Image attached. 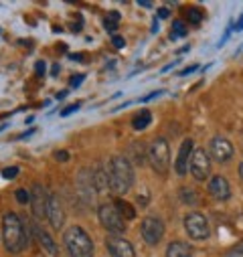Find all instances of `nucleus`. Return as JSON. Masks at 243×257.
<instances>
[{
    "label": "nucleus",
    "mask_w": 243,
    "mask_h": 257,
    "mask_svg": "<svg viewBox=\"0 0 243 257\" xmlns=\"http://www.w3.org/2000/svg\"><path fill=\"white\" fill-rule=\"evenodd\" d=\"M107 180H109V190L115 195H126L134 184V168L128 158L124 156H113L105 164Z\"/></svg>",
    "instance_id": "obj_1"
},
{
    "label": "nucleus",
    "mask_w": 243,
    "mask_h": 257,
    "mask_svg": "<svg viewBox=\"0 0 243 257\" xmlns=\"http://www.w3.org/2000/svg\"><path fill=\"white\" fill-rule=\"evenodd\" d=\"M3 241L11 253H21L23 249L29 247L27 227L23 225L17 213H7L3 217Z\"/></svg>",
    "instance_id": "obj_2"
},
{
    "label": "nucleus",
    "mask_w": 243,
    "mask_h": 257,
    "mask_svg": "<svg viewBox=\"0 0 243 257\" xmlns=\"http://www.w3.org/2000/svg\"><path fill=\"white\" fill-rule=\"evenodd\" d=\"M63 243H65V249H67L69 257H93V251H95L93 241L87 235V231L81 229L79 225H71L65 231Z\"/></svg>",
    "instance_id": "obj_3"
},
{
    "label": "nucleus",
    "mask_w": 243,
    "mask_h": 257,
    "mask_svg": "<svg viewBox=\"0 0 243 257\" xmlns=\"http://www.w3.org/2000/svg\"><path fill=\"white\" fill-rule=\"evenodd\" d=\"M97 217H99V223L103 229H107L109 233H124L126 231V219L122 217L115 209L113 203H101L97 207Z\"/></svg>",
    "instance_id": "obj_4"
},
{
    "label": "nucleus",
    "mask_w": 243,
    "mask_h": 257,
    "mask_svg": "<svg viewBox=\"0 0 243 257\" xmlns=\"http://www.w3.org/2000/svg\"><path fill=\"white\" fill-rule=\"evenodd\" d=\"M148 160L158 174H166L170 162V148L164 138H156L148 148Z\"/></svg>",
    "instance_id": "obj_5"
},
{
    "label": "nucleus",
    "mask_w": 243,
    "mask_h": 257,
    "mask_svg": "<svg viewBox=\"0 0 243 257\" xmlns=\"http://www.w3.org/2000/svg\"><path fill=\"white\" fill-rule=\"evenodd\" d=\"M185 229H187V235L195 241H205L209 237V223H207V217L201 213H189L185 217Z\"/></svg>",
    "instance_id": "obj_6"
},
{
    "label": "nucleus",
    "mask_w": 243,
    "mask_h": 257,
    "mask_svg": "<svg viewBox=\"0 0 243 257\" xmlns=\"http://www.w3.org/2000/svg\"><path fill=\"white\" fill-rule=\"evenodd\" d=\"M140 233L148 245H156V243H160V239L164 235V223L158 217H146L140 225Z\"/></svg>",
    "instance_id": "obj_7"
},
{
    "label": "nucleus",
    "mask_w": 243,
    "mask_h": 257,
    "mask_svg": "<svg viewBox=\"0 0 243 257\" xmlns=\"http://www.w3.org/2000/svg\"><path fill=\"white\" fill-rule=\"evenodd\" d=\"M189 170H191V174L197 180H207L209 178V174H211V160H209V156H207V152L203 148L193 152Z\"/></svg>",
    "instance_id": "obj_8"
},
{
    "label": "nucleus",
    "mask_w": 243,
    "mask_h": 257,
    "mask_svg": "<svg viewBox=\"0 0 243 257\" xmlns=\"http://www.w3.org/2000/svg\"><path fill=\"white\" fill-rule=\"evenodd\" d=\"M31 209L35 219H45L47 217V209H49V197H47V190L43 184H35L31 190Z\"/></svg>",
    "instance_id": "obj_9"
},
{
    "label": "nucleus",
    "mask_w": 243,
    "mask_h": 257,
    "mask_svg": "<svg viewBox=\"0 0 243 257\" xmlns=\"http://www.w3.org/2000/svg\"><path fill=\"white\" fill-rule=\"evenodd\" d=\"M105 245H107V251H109L111 257H136V251H134V247L128 239L111 235V237H107Z\"/></svg>",
    "instance_id": "obj_10"
},
{
    "label": "nucleus",
    "mask_w": 243,
    "mask_h": 257,
    "mask_svg": "<svg viewBox=\"0 0 243 257\" xmlns=\"http://www.w3.org/2000/svg\"><path fill=\"white\" fill-rule=\"evenodd\" d=\"M211 156L217 160V162H229L231 156H233V146L227 138L223 136H215L211 140Z\"/></svg>",
    "instance_id": "obj_11"
},
{
    "label": "nucleus",
    "mask_w": 243,
    "mask_h": 257,
    "mask_svg": "<svg viewBox=\"0 0 243 257\" xmlns=\"http://www.w3.org/2000/svg\"><path fill=\"white\" fill-rule=\"evenodd\" d=\"M47 219H49L51 227H53V229H57V231H59L61 227H63V223H65V211H63V207H61V201H59V197H57V195H51V197H49Z\"/></svg>",
    "instance_id": "obj_12"
},
{
    "label": "nucleus",
    "mask_w": 243,
    "mask_h": 257,
    "mask_svg": "<svg viewBox=\"0 0 243 257\" xmlns=\"http://www.w3.org/2000/svg\"><path fill=\"white\" fill-rule=\"evenodd\" d=\"M191 156H193V140L187 138L185 142H182V146H180V152H178V158H176V164H174L178 176L187 174V170L191 166Z\"/></svg>",
    "instance_id": "obj_13"
},
{
    "label": "nucleus",
    "mask_w": 243,
    "mask_h": 257,
    "mask_svg": "<svg viewBox=\"0 0 243 257\" xmlns=\"http://www.w3.org/2000/svg\"><path fill=\"white\" fill-rule=\"evenodd\" d=\"M33 233H35L37 241L41 243V247H43L51 257H57V255H59V247H57V243L53 241V237H51L39 223H33Z\"/></svg>",
    "instance_id": "obj_14"
},
{
    "label": "nucleus",
    "mask_w": 243,
    "mask_h": 257,
    "mask_svg": "<svg viewBox=\"0 0 243 257\" xmlns=\"http://www.w3.org/2000/svg\"><path fill=\"white\" fill-rule=\"evenodd\" d=\"M209 192L211 197L217 199V201H227L231 197V188H229V182L223 178V176H213L211 182H209Z\"/></svg>",
    "instance_id": "obj_15"
},
{
    "label": "nucleus",
    "mask_w": 243,
    "mask_h": 257,
    "mask_svg": "<svg viewBox=\"0 0 243 257\" xmlns=\"http://www.w3.org/2000/svg\"><path fill=\"white\" fill-rule=\"evenodd\" d=\"M91 180H93L95 192H107V190H109V180H107L105 164H97V166H95V170L91 172Z\"/></svg>",
    "instance_id": "obj_16"
},
{
    "label": "nucleus",
    "mask_w": 243,
    "mask_h": 257,
    "mask_svg": "<svg viewBox=\"0 0 243 257\" xmlns=\"http://www.w3.org/2000/svg\"><path fill=\"white\" fill-rule=\"evenodd\" d=\"M166 257H193V247L185 241H172L166 249Z\"/></svg>",
    "instance_id": "obj_17"
},
{
    "label": "nucleus",
    "mask_w": 243,
    "mask_h": 257,
    "mask_svg": "<svg viewBox=\"0 0 243 257\" xmlns=\"http://www.w3.org/2000/svg\"><path fill=\"white\" fill-rule=\"evenodd\" d=\"M119 21H122V15H119L117 11H109V13L105 15V19H103V27H105V31L111 33V35H115V29L119 27Z\"/></svg>",
    "instance_id": "obj_18"
},
{
    "label": "nucleus",
    "mask_w": 243,
    "mask_h": 257,
    "mask_svg": "<svg viewBox=\"0 0 243 257\" xmlns=\"http://www.w3.org/2000/svg\"><path fill=\"white\" fill-rule=\"evenodd\" d=\"M150 121H152V113L148 109H140L136 117L132 119V125H134V130H144L146 125H150Z\"/></svg>",
    "instance_id": "obj_19"
},
{
    "label": "nucleus",
    "mask_w": 243,
    "mask_h": 257,
    "mask_svg": "<svg viewBox=\"0 0 243 257\" xmlns=\"http://www.w3.org/2000/svg\"><path fill=\"white\" fill-rule=\"evenodd\" d=\"M113 205H115V209H117V213L124 217L126 221H130V219H134L136 217V209L130 205V203H126V201H122V199H117V201H113Z\"/></svg>",
    "instance_id": "obj_20"
},
{
    "label": "nucleus",
    "mask_w": 243,
    "mask_h": 257,
    "mask_svg": "<svg viewBox=\"0 0 243 257\" xmlns=\"http://www.w3.org/2000/svg\"><path fill=\"white\" fill-rule=\"evenodd\" d=\"M187 35V25L182 21H174L172 23V33H170V39H180Z\"/></svg>",
    "instance_id": "obj_21"
},
{
    "label": "nucleus",
    "mask_w": 243,
    "mask_h": 257,
    "mask_svg": "<svg viewBox=\"0 0 243 257\" xmlns=\"http://www.w3.org/2000/svg\"><path fill=\"white\" fill-rule=\"evenodd\" d=\"M187 21L191 25H199L203 21V11H199V9H187Z\"/></svg>",
    "instance_id": "obj_22"
},
{
    "label": "nucleus",
    "mask_w": 243,
    "mask_h": 257,
    "mask_svg": "<svg viewBox=\"0 0 243 257\" xmlns=\"http://www.w3.org/2000/svg\"><path fill=\"white\" fill-rule=\"evenodd\" d=\"M180 199L189 203V205H195L197 203V195H195V190L193 188H180Z\"/></svg>",
    "instance_id": "obj_23"
},
{
    "label": "nucleus",
    "mask_w": 243,
    "mask_h": 257,
    "mask_svg": "<svg viewBox=\"0 0 243 257\" xmlns=\"http://www.w3.org/2000/svg\"><path fill=\"white\" fill-rule=\"evenodd\" d=\"M17 201H19L21 205L31 203V190H27V188H17Z\"/></svg>",
    "instance_id": "obj_24"
},
{
    "label": "nucleus",
    "mask_w": 243,
    "mask_h": 257,
    "mask_svg": "<svg viewBox=\"0 0 243 257\" xmlns=\"http://www.w3.org/2000/svg\"><path fill=\"white\" fill-rule=\"evenodd\" d=\"M19 172H21L19 166H11V168H5V170H3V176H5L7 180H15V178L19 176Z\"/></svg>",
    "instance_id": "obj_25"
},
{
    "label": "nucleus",
    "mask_w": 243,
    "mask_h": 257,
    "mask_svg": "<svg viewBox=\"0 0 243 257\" xmlns=\"http://www.w3.org/2000/svg\"><path fill=\"white\" fill-rule=\"evenodd\" d=\"M229 255H233V257H243V239L229 251Z\"/></svg>",
    "instance_id": "obj_26"
},
{
    "label": "nucleus",
    "mask_w": 243,
    "mask_h": 257,
    "mask_svg": "<svg viewBox=\"0 0 243 257\" xmlns=\"http://www.w3.org/2000/svg\"><path fill=\"white\" fill-rule=\"evenodd\" d=\"M111 43H113L115 49H124V47H126L124 37H119V35H113V37H111Z\"/></svg>",
    "instance_id": "obj_27"
},
{
    "label": "nucleus",
    "mask_w": 243,
    "mask_h": 257,
    "mask_svg": "<svg viewBox=\"0 0 243 257\" xmlns=\"http://www.w3.org/2000/svg\"><path fill=\"white\" fill-rule=\"evenodd\" d=\"M45 71H47V63H45V61H37V65H35V73H37L39 77H43V75H45Z\"/></svg>",
    "instance_id": "obj_28"
},
{
    "label": "nucleus",
    "mask_w": 243,
    "mask_h": 257,
    "mask_svg": "<svg viewBox=\"0 0 243 257\" xmlns=\"http://www.w3.org/2000/svg\"><path fill=\"white\" fill-rule=\"evenodd\" d=\"M55 160L67 162V160H69V152H67V150H57V152H55Z\"/></svg>",
    "instance_id": "obj_29"
},
{
    "label": "nucleus",
    "mask_w": 243,
    "mask_h": 257,
    "mask_svg": "<svg viewBox=\"0 0 243 257\" xmlns=\"http://www.w3.org/2000/svg\"><path fill=\"white\" fill-rule=\"evenodd\" d=\"M79 105H81V103H73V105H67L63 111H61V115H69V113L77 111V109H79Z\"/></svg>",
    "instance_id": "obj_30"
},
{
    "label": "nucleus",
    "mask_w": 243,
    "mask_h": 257,
    "mask_svg": "<svg viewBox=\"0 0 243 257\" xmlns=\"http://www.w3.org/2000/svg\"><path fill=\"white\" fill-rule=\"evenodd\" d=\"M83 77H85V75H73V77H71V87H77V85L83 81Z\"/></svg>",
    "instance_id": "obj_31"
},
{
    "label": "nucleus",
    "mask_w": 243,
    "mask_h": 257,
    "mask_svg": "<svg viewBox=\"0 0 243 257\" xmlns=\"http://www.w3.org/2000/svg\"><path fill=\"white\" fill-rule=\"evenodd\" d=\"M197 69H199L197 65H193V67H187V69H182V71H180V77H185V75H189V73H193V71H197Z\"/></svg>",
    "instance_id": "obj_32"
},
{
    "label": "nucleus",
    "mask_w": 243,
    "mask_h": 257,
    "mask_svg": "<svg viewBox=\"0 0 243 257\" xmlns=\"http://www.w3.org/2000/svg\"><path fill=\"white\" fill-rule=\"evenodd\" d=\"M73 61H83L85 59V53H75V55H69Z\"/></svg>",
    "instance_id": "obj_33"
},
{
    "label": "nucleus",
    "mask_w": 243,
    "mask_h": 257,
    "mask_svg": "<svg viewBox=\"0 0 243 257\" xmlns=\"http://www.w3.org/2000/svg\"><path fill=\"white\" fill-rule=\"evenodd\" d=\"M158 17H160V19H166V17H168V9H160V11H158Z\"/></svg>",
    "instance_id": "obj_34"
},
{
    "label": "nucleus",
    "mask_w": 243,
    "mask_h": 257,
    "mask_svg": "<svg viewBox=\"0 0 243 257\" xmlns=\"http://www.w3.org/2000/svg\"><path fill=\"white\" fill-rule=\"evenodd\" d=\"M67 97V91H59L57 93V99H65Z\"/></svg>",
    "instance_id": "obj_35"
},
{
    "label": "nucleus",
    "mask_w": 243,
    "mask_h": 257,
    "mask_svg": "<svg viewBox=\"0 0 243 257\" xmlns=\"http://www.w3.org/2000/svg\"><path fill=\"white\" fill-rule=\"evenodd\" d=\"M235 29H237V31H241V29H243V15H241V19H239V23L235 25Z\"/></svg>",
    "instance_id": "obj_36"
},
{
    "label": "nucleus",
    "mask_w": 243,
    "mask_h": 257,
    "mask_svg": "<svg viewBox=\"0 0 243 257\" xmlns=\"http://www.w3.org/2000/svg\"><path fill=\"white\" fill-rule=\"evenodd\" d=\"M51 71H53V75H57V73H59V65H57V63L53 65V69H51Z\"/></svg>",
    "instance_id": "obj_37"
},
{
    "label": "nucleus",
    "mask_w": 243,
    "mask_h": 257,
    "mask_svg": "<svg viewBox=\"0 0 243 257\" xmlns=\"http://www.w3.org/2000/svg\"><path fill=\"white\" fill-rule=\"evenodd\" d=\"M239 176H241V180H243V164L239 166Z\"/></svg>",
    "instance_id": "obj_38"
}]
</instances>
